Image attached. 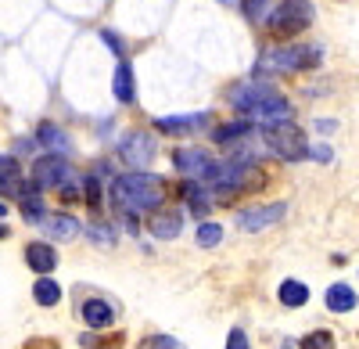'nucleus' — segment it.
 <instances>
[{"mask_svg": "<svg viewBox=\"0 0 359 349\" xmlns=\"http://www.w3.org/2000/svg\"><path fill=\"white\" fill-rule=\"evenodd\" d=\"M111 202L123 213H155L165 202V180L144 169L123 173V177L111 180Z\"/></svg>", "mask_w": 359, "mask_h": 349, "instance_id": "f257e3e1", "label": "nucleus"}, {"mask_svg": "<svg viewBox=\"0 0 359 349\" xmlns=\"http://www.w3.org/2000/svg\"><path fill=\"white\" fill-rule=\"evenodd\" d=\"M230 105L237 112L252 115V119H259V123L291 119V101L277 91V86H269L262 79H248L241 86H233V91H230Z\"/></svg>", "mask_w": 359, "mask_h": 349, "instance_id": "f03ea898", "label": "nucleus"}, {"mask_svg": "<svg viewBox=\"0 0 359 349\" xmlns=\"http://www.w3.org/2000/svg\"><path fill=\"white\" fill-rule=\"evenodd\" d=\"M323 62V47L320 44H291V47H277L266 51L259 58V72H309Z\"/></svg>", "mask_w": 359, "mask_h": 349, "instance_id": "7ed1b4c3", "label": "nucleus"}, {"mask_svg": "<svg viewBox=\"0 0 359 349\" xmlns=\"http://www.w3.org/2000/svg\"><path fill=\"white\" fill-rule=\"evenodd\" d=\"M262 140H266V148L273 152L277 159H284V162H302V159H309V140H306V133L298 130L291 119L262 123Z\"/></svg>", "mask_w": 359, "mask_h": 349, "instance_id": "20e7f679", "label": "nucleus"}, {"mask_svg": "<svg viewBox=\"0 0 359 349\" xmlns=\"http://www.w3.org/2000/svg\"><path fill=\"white\" fill-rule=\"evenodd\" d=\"M266 25L273 37H294V33H302V29L313 25V4L309 0H280V4L269 11Z\"/></svg>", "mask_w": 359, "mask_h": 349, "instance_id": "39448f33", "label": "nucleus"}, {"mask_svg": "<svg viewBox=\"0 0 359 349\" xmlns=\"http://www.w3.org/2000/svg\"><path fill=\"white\" fill-rule=\"evenodd\" d=\"M155 152H158L155 137H151V133H140V130H137V133H126L123 140H118V159H123L126 166H133V169L151 166Z\"/></svg>", "mask_w": 359, "mask_h": 349, "instance_id": "423d86ee", "label": "nucleus"}, {"mask_svg": "<svg viewBox=\"0 0 359 349\" xmlns=\"http://www.w3.org/2000/svg\"><path fill=\"white\" fill-rule=\"evenodd\" d=\"M72 180V166L65 155H40L33 162V184L36 187H62Z\"/></svg>", "mask_w": 359, "mask_h": 349, "instance_id": "0eeeda50", "label": "nucleus"}, {"mask_svg": "<svg viewBox=\"0 0 359 349\" xmlns=\"http://www.w3.org/2000/svg\"><path fill=\"white\" fill-rule=\"evenodd\" d=\"M172 166H176V173H184L187 180H208L216 159L208 155L205 148H176L172 152Z\"/></svg>", "mask_w": 359, "mask_h": 349, "instance_id": "6e6552de", "label": "nucleus"}, {"mask_svg": "<svg viewBox=\"0 0 359 349\" xmlns=\"http://www.w3.org/2000/svg\"><path fill=\"white\" fill-rule=\"evenodd\" d=\"M287 216V202H269V206H255V209H245V213H237V227L241 230H266V227H273Z\"/></svg>", "mask_w": 359, "mask_h": 349, "instance_id": "1a4fd4ad", "label": "nucleus"}, {"mask_svg": "<svg viewBox=\"0 0 359 349\" xmlns=\"http://www.w3.org/2000/svg\"><path fill=\"white\" fill-rule=\"evenodd\" d=\"M147 230H151V238L172 242V238H180V230H184V213L180 209H155L147 216Z\"/></svg>", "mask_w": 359, "mask_h": 349, "instance_id": "9d476101", "label": "nucleus"}, {"mask_svg": "<svg viewBox=\"0 0 359 349\" xmlns=\"http://www.w3.org/2000/svg\"><path fill=\"white\" fill-rule=\"evenodd\" d=\"M79 317H83V324L86 328H94V331H104L115 324V306L108 299H86L79 306Z\"/></svg>", "mask_w": 359, "mask_h": 349, "instance_id": "9b49d317", "label": "nucleus"}, {"mask_svg": "<svg viewBox=\"0 0 359 349\" xmlns=\"http://www.w3.org/2000/svg\"><path fill=\"white\" fill-rule=\"evenodd\" d=\"M162 133H194L201 126H208V112H198V115H165V119L155 123Z\"/></svg>", "mask_w": 359, "mask_h": 349, "instance_id": "f8f14e48", "label": "nucleus"}, {"mask_svg": "<svg viewBox=\"0 0 359 349\" xmlns=\"http://www.w3.org/2000/svg\"><path fill=\"white\" fill-rule=\"evenodd\" d=\"M323 303H327V310H331V313H352V310H355V303H359V296L352 292V284L338 281V284L327 288Z\"/></svg>", "mask_w": 359, "mask_h": 349, "instance_id": "ddd939ff", "label": "nucleus"}, {"mask_svg": "<svg viewBox=\"0 0 359 349\" xmlns=\"http://www.w3.org/2000/svg\"><path fill=\"white\" fill-rule=\"evenodd\" d=\"M25 263L43 277V274H50V270L57 267V252H54L47 242H33V245L25 249Z\"/></svg>", "mask_w": 359, "mask_h": 349, "instance_id": "4468645a", "label": "nucleus"}, {"mask_svg": "<svg viewBox=\"0 0 359 349\" xmlns=\"http://www.w3.org/2000/svg\"><path fill=\"white\" fill-rule=\"evenodd\" d=\"M22 191V169L15 162V155H0V195H15Z\"/></svg>", "mask_w": 359, "mask_h": 349, "instance_id": "2eb2a0df", "label": "nucleus"}, {"mask_svg": "<svg viewBox=\"0 0 359 349\" xmlns=\"http://www.w3.org/2000/svg\"><path fill=\"white\" fill-rule=\"evenodd\" d=\"M43 227H47V235H50L54 242H72V238L79 235V223H76L72 216H65V213L43 216Z\"/></svg>", "mask_w": 359, "mask_h": 349, "instance_id": "dca6fc26", "label": "nucleus"}, {"mask_svg": "<svg viewBox=\"0 0 359 349\" xmlns=\"http://www.w3.org/2000/svg\"><path fill=\"white\" fill-rule=\"evenodd\" d=\"M18 202H22V216H25L29 223H43L47 209H43V202H40V187H36V184H33V187H22V191H18Z\"/></svg>", "mask_w": 359, "mask_h": 349, "instance_id": "f3484780", "label": "nucleus"}, {"mask_svg": "<svg viewBox=\"0 0 359 349\" xmlns=\"http://www.w3.org/2000/svg\"><path fill=\"white\" fill-rule=\"evenodd\" d=\"M111 91H115V101H123V105H133V98H137V94H133V69H130V62H118Z\"/></svg>", "mask_w": 359, "mask_h": 349, "instance_id": "a211bd4d", "label": "nucleus"}, {"mask_svg": "<svg viewBox=\"0 0 359 349\" xmlns=\"http://www.w3.org/2000/svg\"><path fill=\"white\" fill-rule=\"evenodd\" d=\"M36 137H40V144H47L54 155H65V152H69V137L57 130L54 123H40V126H36Z\"/></svg>", "mask_w": 359, "mask_h": 349, "instance_id": "6ab92c4d", "label": "nucleus"}, {"mask_svg": "<svg viewBox=\"0 0 359 349\" xmlns=\"http://www.w3.org/2000/svg\"><path fill=\"white\" fill-rule=\"evenodd\" d=\"M33 299L40 306H57V299H62V284H57L50 274H43L36 284H33Z\"/></svg>", "mask_w": 359, "mask_h": 349, "instance_id": "aec40b11", "label": "nucleus"}, {"mask_svg": "<svg viewBox=\"0 0 359 349\" xmlns=\"http://www.w3.org/2000/svg\"><path fill=\"white\" fill-rule=\"evenodd\" d=\"M280 303L284 306H306L309 303V288H306V281H294V277H287L284 284H280Z\"/></svg>", "mask_w": 359, "mask_h": 349, "instance_id": "412c9836", "label": "nucleus"}, {"mask_svg": "<svg viewBox=\"0 0 359 349\" xmlns=\"http://www.w3.org/2000/svg\"><path fill=\"white\" fill-rule=\"evenodd\" d=\"M184 202L191 206V213H198V216H205L208 206H212V202H208V191H205L201 184H187V187H184Z\"/></svg>", "mask_w": 359, "mask_h": 349, "instance_id": "4be33fe9", "label": "nucleus"}, {"mask_svg": "<svg viewBox=\"0 0 359 349\" xmlns=\"http://www.w3.org/2000/svg\"><path fill=\"white\" fill-rule=\"evenodd\" d=\"M245 137H248V123H226L212 133L216 144H233V140H245Z\"/></svg>", "mask_w": 359, "mask_h": 349, "instance_id": "5701e85b", "label": "nucleus"}, {"mask_svg": "<svg viewBox=\"0 0 359 349\" xmlns=\"http://www.w3.org/2000/svg\"><path fill=\"white\" fill-rule=\"evenodd\" d=\"M269 11H273V0H245V18L248 22H266L269 18Z\"/></svg>", "mask_w": 359, "mask_h": 349, "instance_id": "b1692460", "label": "nucleus"}, {"mask_svg": "<svg viewBox=\"0 0 359 349\" xmlns=\"http://www.w3.org/2000/svg\"><path fill=\"white\" fill-rule=\"evenodd\" d=\"M219 238H223V227H219V223H208V220H205V223L198 227V245H201V249H216Z\"/></svg>", "mask_w": 359, "mask_h": 349, "instance_id": "393cba45", "label": "nucleus"}, {"mask_svg": "<svg viewBox=\"0 0 359 349\" xmlns=\"http://www.w3.org/2000/svg\"><path fill=\"white\" fill-rule=\"evenodd\" d=\"M298 349H334V335L331 331H309L298 342Z\"/></svg>", "mask_w": 359, "mask_h": 349, "instance_id": "a878e982", "label": "nucleus"}, {"mask_svg": "<svg viewBox=\"0 0 359 349\" xmlns=\"http://www.w3.org/2000/svg\"><path fill=\"white\" fill-rule=\"evenodd\" d=\"M140 349H184V342L172 338V335H147L140 342Z\"/></svg>", "mask_w": 359, "mask_h": 349, "instance_id": "bb28decb", "label": "nucleus"}, {"mask_svg": "<svg viewBox=\"0 0 359 349\" xmlns=\"http://www.w3.org/2000/svg\"><path fill=\"white\" fill-rule=\"evenodd\" d=\"M86 206L101 213V180L97 177H86Z\"/></svg>", "mask_w": 359, "mask_h": 349, "instance_id": "cd10ccee", "label": "nucleus"}, {"mask_svg": "<svg viewBox=\"0 0 359 349\" xmlns=\"http://www.w3.org/2000/svg\"><path fill=\"white\" fill-rule=\"evenodd\" d=\"M94 242H101V245H111L115 242V235H111V227H104V223H90V230H86Z\"/></svg>", "mask_w": 359, "mask_h": 349, "instance_id": "c85d7f7f", "label": "nucleus"}, {"mask_svg": "<svg viewBox=\"0 0 359 349\" xmlns=\"http://www.w3.org/2000/svg\"><path fill=\"white\" fill-rule=\"evenodd\" d=\"M226 349H252L245 328H230V335H226Z\"/></svg>", "mask_w": 359, "mask_h": 349, "instance_id": "c756f323", "label": "nucleus"}, {"mask_svg": "<svg viewBox=\"0 0 359 349\" xmlns=\"http://www.w3.org/2000/svg\"><path fill=\"white\" fill-rule=\"evenodd\" d=\"M309 159H316V162H331L334 152L327 148V144H313V148H309Z\"/></svg>", "mask_w": 359, "mask_h": 349, "instance_id": "7c9ffc66", "label": "nucleus"}, {"mask_svg": "<svg viewBox=\"0 0 359 349\" xmlns=\"http://www.w3.org/2000/svg\"><path fill=\"white\" fill-rule=\"evenodd\" d=\"M101 40H104V44H108V47H111V51H115L118 58H123V54H126V44H123V40H118L115 33H108V29H104V33H101Z\"/></svg>", "mask_w": 359, "mask_h": 349, "instance_id": "2f4dec72", "label": "nucleus"}, {"mask_svg": "<svg viewBox=\"0 0 359 349\" xmlns=\"http://www.w3.org/2000/svg\"><path fill=\"white\" fill-rule=\"evenodd\" d=\"M86 345H90V349H118V345H123V338H118V335H108L104 342H97V338L90 342V338H86Z\"/></svg>", "mask_w": 359, "mask_h": 349, "instance_id": "473e14b6", "label": "nucleus"}, {"mask_svg": "<svg viewBox=\"0 0 359 349\" xmlns=\"http://www.w3.org/2000/svg\"><path fill=\"white\" fill-rule=\"evenodd\" d=\"M316 130H320V133H331L334 123H331V119H316Z\"/></svg>", "mask_w": 359, "mask_h": 349, "instance_id": "72a5a7b5", "label": "nucleus"}, {"mask_svg": "<svg viewBox=\"0 0 359 349\" xmlns=\"http://www.w3.org/2000/svg\"><path fill=\"white\" fill-rule=\"evenodd\" d=\"M0 238H8V227L4 223H0Z\"/></svg>", "mask_w": 359, "mask_h": 349, "instance_id": "f704fd0d", "label": "nucleus"}, {"mask_svg": "<svg viewBox=\"0 0 359 349\" xmlns=\"http://www.w3.org/2000/svg\"><path fill=\"white\" fill-rule=\"evenodd\" d=\"M0 216H8V206H4V202H0Z\"/></svg>", "mask_w": 359, "mask_h": 349, "instance_id": "c9c22d12", "label": "nucleus"}, {"mask_svg": "<svg viewBox=\"0 0 359 349\" xmlns=\"http://www.w3.org/2000/svg\"><path fill=\"white\" fill-rule=\"evenodd\" d=\"M284 349H291V342H287V345H284Z\"/></svg>", "mask_w": 359, "mask_h": 349, "instance_id": "e433bc0d", "label": "nucleus"}]
</instances>
